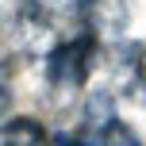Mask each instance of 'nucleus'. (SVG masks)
<instances>
[{
    "instance_id": "1",
    "label": "nucleus",
    "mask_w": 146,
    "mask_h": 146,
    "mask_svg": "<svg viewBox=\"0 0 146 146\" xmlns=\"http://www.w3.org/2000/svg\"><path fill=\"white\" fill-rule=\"evenodd\" d=\"M96 66H100V38L92 31H81L66 42H54L50 54L42 58L46 88L54 96H62V100H69V96H77L85 88V81L92 77Z\"/></svg>"
},
{
    "instance_id": "2",
    "label": "nucleus",
    "mask_w": 146,
    "mask_h": 146,
    "mask_svg": "<svg viewBox=\"0 0 146 146\" xmlns=\"http://www.w3.org/2000/svg\"><path fill=\"white\" fill-rule=\"evenodd\" d=\"M104 77H108L111 96H131V100H146V42L139 38H115L100 50Z\"/></svg>"
},
{
    "instance_id": "3",
    "label": "nucleus",
    "mask_w": 146,
    "mask_h": 146,
    "mask_svg": "<svg viewBox=\"0 0 146 146\" xmlns=\"http://www.w3.org/2000/svg\"><path fill=\"white\" fill-rule=\"evenodd\" d=\"M8 38H12L15 50L27 54V58H46L50 46L58 42V35H54V15L38 12L35 4L23 0V8L8 19Z\"/></svg>"
},
{
    "instance_id": "4",
    "label": "nucleus",
    "mask_w": 146,
    "mask_h": 146,
    "mask_svg": "<svg viewBox=\"0 0 146 146\" xmlns=\"http://www.w3.org/2000/svg\"><path fill=\"white\" fill-rule=\"evenodd\" d=\"M81 15L88 19V31L104 42L127 35V0H85Z\"/></svg>"
},
{
    "instance_id": "5",
    "label": "nucleus",
    "mask_w": 146,
    "mask_h": 146,
    "mask_svg": "<svg viewBox=\"0 0 146 146\" xmlns=\"http://www.w3.org/2000/svg\"><path fill=\"white\" fill-rule=\"evenodd\" d=\"M0 146H50V131L31 115H4L0 119Z\"/></svg>"
},
{
    "instance_id": "6",
    "label": "nucleus",
    "mask_w": 146,
    "mask_h": 146,
    "mask_svg": "<svg viewBox=\"0 0 146 146\" xmlns=\"http://www.w3.org/2000/svg\"><path fill=\"white\" fill-rule=\"evenodd\" d=\"M111 119H115V96L100 85V88H92V92L85 96V104H81V127H85L88 135H96L100 127H108Z\"/></svg>"
},
{
    "instance_id": "7",
    "label": "nucleus",
    "mask_w": 146,
    "mask_h": 146,
    "mask_svg": "<svg viewBox=\"0 0 146 146\" xmlns=\"http://www.w3.org/2000/svg\"><path fill=\"white\" fill-rule=\"evenodd\" d=\"M92 139H96V146H146V142H142V135L135 131L131 123H123L119 115L111 119L108 127H100Z\"/></svg>"
},
{
    "instance_id": "8",
    "label": "nucleus",
    "mask_w": 146,
    "mask_h": 146,
    "mask_svg": "<svg viewBox=\"0 0 146 146\" xmlns=\"http://www.w3.org/2000/svg\"><path fill=\"white\" fill-rule=\"evenodd\" d=\"M27 4H35L38 12H46V15H81L85 0H27Z\"/></svg>"
},
{
    "instance_id": "9",
    "label": "nucleus",
    "mask_w": 146,
    "mask_h": 146,
    "mask_svg": "<svg viewBox=\"0 0 146 146\" xmlns=\"http://www.w3.org/2000/svg\"><path fill=\"white\" fill-rule=\"evenodd\" d=\"M12 111V81H8V58L0 54V119Z\"/></svg>"
},
{
    "instance_id": "10",
    "label": "nucleus",
    "mask_w": 146,
    "mask_h": 146,
    "mask_svg": "<svg viewBox=\"0 0 146 146\" xmlns=\"http://www.w3.org/2000/svg\"><path fill=\"white\" fill-rule=\"evenodd\" d=\"M58 146H96V139H92V135H73V139H58Z\"/></svg>"
},
{
    "instance_id": "11",
    "label": "nucleus",
    "mask_w": 146,
    "mask_h": 146,
    "mask_svg": "<svg viewBox=\"0 0 146 146\" xmlns=\"http://www.w3.org/2000/svg\"><path fill=\"white\" fill-rule=\"evenodd\" d=\"M4 35H8V12L0 8V38H4Z\"/></svg>"
}]
</instances>
